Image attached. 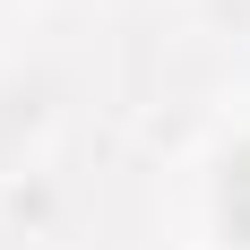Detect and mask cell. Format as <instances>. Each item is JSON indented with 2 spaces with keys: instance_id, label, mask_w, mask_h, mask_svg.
Listing matches in <instances>:
<instances>
[{
  "instance_id": "obj_1",
  "label": "cell",
  "mask_w": 250,
  "mask_h": 250,
  "mask_svg": "<svg viewBox=\"0 0 250 250\" xmlns=\"http://www.w3.org/2000/svg\"><path fill=\"white\" fill-rule=\"evenodd\" d=\"M225 216H233V233L250 242V147L233 155V173H225Z\"/></svg>"
}]
</instances>
